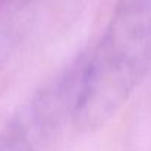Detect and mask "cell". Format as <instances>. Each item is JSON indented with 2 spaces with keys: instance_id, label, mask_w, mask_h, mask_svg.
<instances>
[{
  "instance_id": "obj_1",
  "label": "cell",
  "mask_w": 151,
  "mask_h": 151,
  "mask_svg": "<svg viewBox=\"0 0 151 151\" xmlns=\"http://www.w3.org/2000/svg\"><path fill=\"white\" fill-rule=\"evenodd\" d=\"M104 35L151 57V0H117Z\"/></svg>"
},
{
  "instance_id": "obj_2",
  "label": "cell",
  "mask_w": 151,
  "mask_h": 151,
  "mask_svg": "<svg viewBox=\"0 0 151 151\" xmlns=\"http://www.w3.org/2000/svg\"><path fill=\"white\" fill-rule=\"evenodd\" d=\"M0 151H35L34 142L15 123L0 132Z\"/></svg>"
},
{
  "instance_id": "obj_3",
  "label": "cell",
  "mask_w": 151,
  "mask_h": 151,
  "mask_svg": "<svg viewBox=\"0 0 151 151\" xmlns=\"http://www.w3.org/2000/svg\"><path fill=\"white\" fill-rule=\"evenodd\" d=\"M10 32H13V31L0 29V65H3V60L9 56L12 46H13V41H15L10 37Z\"/></svg>"
}]
</instances>
